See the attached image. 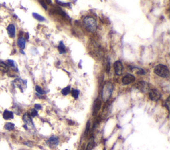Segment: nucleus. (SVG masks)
Segmentation results:
<instances>
[{"mask_svg": "<svg viewBox=\"0 0 170 150\" xmlns=\"http://www.w3.org/2000/svg\"><path fill=\"white\" fill-rule=\"evenodd\" d=\"M113 91V85L111 82H106L104 85L102 90V99L104 102H106L112 95Z\"/></svg>", "mask_w": 170, "mask_h": 150, "instance_id": "f257e3e1", "label": "nucleus"}, {"mask_svg": "<svg viewBox=\"0 0 170 150\" xmlns=\"http://www.w3.org/2000/svg\"><path fill=\"white\" fill-rule=\"evenodd\" d=\"M153 72L155 74L163 78H167L169 76V70L168 67L163 64L157 65L153 69Z\"/></svg>", "mask_w": 170, "mask_h": 150, "instance_id": "f03ea898", "label": "nucleus"}, {"mask_svg": "<svg viewBox=\"0 0 170 150\" xmlns=\"http://www.w3.org/2000/svg\"><path fill=\"white\" fill-rule=\"evenodd\" d=\"M84 25L87 30L90 32H94L97 29V23L94 18L86 17L83 19Z\"/></svg>", "mask_w": 170, "mask_h": 150, "instance_id": "7ed1b4c3", "label": "nucleus"}, {"mask_svg": "<svg viewBox=\"0 0 170 150\" xmlns=\"http://www.w3.org/2000/svg\"><path fill=\"white\" fill-rule=\"evenodd\" d=\"M136 87L138 89L140 90V91L144 92V93H146V92L150 91V90L149 84L144 81H142L137 83L136 85Z\"/></svg>", "mask_w": 170, "mask_h": 150, "instance_id": "20e7f679", "label": "nucleus"}, {"mask_svg": "<svg viewBox=\"0 0 170 150\" xmlns=\"http://www.w3.org/2000/svg\"><path fill=\"white\" fill-rule=\"evenodd\" d=\"M149 96L150 99L153 101H157L161 98V94L156 89H150L149 92Z\"/></svg>", "mask_w": 170, "mask_h": 150, "instance_id": "39448f33", "label": "nucleus"}, {"mask_svg": "<svg viewBox=\"0 0 170 150\" xmlns=\"http://www.w3.org/2000/svg\"><path fill=\"white\" fill-rule=\"evenodd\" d=\"M114 69L116 74L118 75H121L123 71V64L121 62V61L118 60L115 61V63H114Z\"/></svg>", "mask_w": 170, "mask_h": 150, "instance_id": "423d86ee", "label": "nucleus"}, {"mask_svg": "<svg viewBox=\"0 0 170 150\" xmlns=\"http://www.w3.org/2000/svg\"><path fill=\"white\" fill-rule=\"evenodd\" d=\"M135 80L136 78L134 77V75L132 74H127L122 78V82L124 85H128V84L133 83V82L135 81Z\"/></svg>", "mask_w": 170, "mask_h": 150, "instance_id": "0eeeda50", "label": "nucleus"}, {"mask_svg": "<svg viewBox=\"0 0 170 150\" xmlns=\"http://www.w3.org/2000/svg\"><path fill=\"white\" fill-rule=\"evenodd\" d=\"M13 84L15 87L19 88L21 91H23V89L26 87V81L21 79H16L13 81Z\"/></svg>", "mask_w": 170, "mask_h": 150, "instance_id": "6e6552de", "label": "nucleus"}, {"mask_svg": "<svg viewBox=\"0 0 170 150\" xmlns=\"http://www.w3.org/2000/svg\"><path fill=\"white\" fill-rule=\"evenodd\" d=\"M101 105H102V102L101 100L99 98H97L96 100H95L94 106H93V115L97 114L100 109L101 108Z\"/></svg>", "mask_w": 170, "mask_h": 150, "instance_id": "1a4fd4ad", "label": "nucleus"}, {"mask_svg": "<svg viewBox=\"0 0 170 150\" xmlns=\"http://www.w3.org/2000/svg\"><path fill=\"white\" fill-rule=\"evenodd\" d=\"M23 120L24 122L27 125H28V126H34L31 116L28 113H25V114L23 115Z\"/></svg>", "mask_w": 170, "mask_h": 150, "instance_id": "9d476101", "label": "nucleus"}, {"mask_svg": "<svg viewBox=\"0 0 170 150\" xmlns=\"http://www.w3.org/2000/svg\"><path fill=\"white\" fill-rule=\"evenodd\" d=\"M7 30L8 32V34L11 38L15 37V26L13 24H10L9 26H7Z\"/></svg>", "mask_w": 170, "mask_h": 150, "instance_id": "9b49d317", "label": "nucleus"}, {"mask_svg": "<svg viewBox=\"0 0 170 150\" xmlns=\"http://www.w3.org/2000/svg\"><path fill=\"white\" fill-rule=\"evenodd\" d=\"M47 142L49 143V145H55V146H56V145L59 144V139H58L57 137L52 136L47 140Z\"/></svg>", "mask_w": 170, "mask_h": 150, "instance_id": "f8f14e48", "label": "nucleus"}, {"mask_svg": "<svg viewBox=\"0 0 170 150\" xmlns=\"http://www.w3.org/2000/svg\"><path fill=\"white\" fill-rule=\"evenodd\" d=\"M25 42H26V40L25 38L23 37H19L18 39V41H17V44L19 48L23 50V49H24L25 48Z\"/></svg>", "mask_w": 170, "mask_h": 150, "instance_id": "ddd939ff", "label": "nucleus"}, {"mask_svg": "<svg viewBox=\"0 0 170 150\" xmlns=\"http://www.w3.org/2000/svg\"><path fill=\"white\" fill-rule=\"evenodd\" d=\"M3 117L5 120H8V119H12L13 118V113L9 110H5L4 111L3 114Z\"/></svg>", "mask_w": 170, "mask_h": 150, "instance_id": "4468645a", "label": "nucleus"}, {"mask_svg": "<svg viewBox=\"0 0 170 150\" xmlns=\"http://www.w3.org/2000/svg\"><path fill=\"white\" fill-rule=\"evenodd\" d=\"M0 71L3 72H7L9 71V66L4 62L0 61Z\"/></svg>", "mask_w": 170, "mask_h": 150, "instance_id": "2eb2a0df", "label": "nucleus"}, {"mask_svg": "<svg viewBox=\"0 0 170 150\" xmlns=\"http://www.w3.org/2000/svg\"><path fill=\"white\" fill-rule=\"evenodd\" d=\"M58 49H59V51L60 54H64V53L66 52L65 46L63 44V41H61V42H59V46H58Z\"/></svg>", "mask_w": 170, "mask_h": 150, "instance_id": "dca6fc26", "label": "nucleus"}, {"mask_svg": "<svg viewBox=\"0 0 170 150\" xmlns=\"http://www.w3.org/2000/svg\"><path fill=\"white\" fill-rule=\"evenodd\" d=\"M33 17L35 18V19H36L37 20H39V21H41V22L45 21V18L43 17V16L40 15L38 13H33Z\"/></svg>", "mask_w": 170, "mask_h": 150, "instance_id": "f3484780", "label": "nucleus"}, {"mask_svg": "<svg viewBox=\"0 0 170 150\" xmlns=\"http://www.w3.org/2000/svg\"><path fill=\"white\" fill-rule=\"evenodd\" d=\"M14 127H15V124H13L11 122H7L5 124V129L7 130H12L14 129Z\"/></svg>", "mask_w": 170, "mask_h": 150, "instance_id": "a211bd4d", "label": "nucleus"}, {"mask_svg": "<svg viewBox=\"0 0 170 150\" xmlns=\"http://www.w3.org/2000/svg\"><path fill=\"white\" fill-rule=\"evenodd\" d=\"M7 61V64L9 65L10 67H11L12 68H13V69H15V70H17V65L15 64V61H14L13 60H11V59H8Z\"/></svg>", "mask_w": 170, "mask_h": 150, "instance_id": "6ab92c4d", "label": "nucleus"}, {"mask_svg": "<svg viewBox=\"0 0 170 150\" xmlns=\"http://www.w3.org/2000/svg\"><path fill=\"white\" fill-rule=\"evenodd\" d=\"M70 91V86H67V87L63 88V89L61 90V93L63 95L66 96L69 93Z\"/></svg>", "mask_w": 170, "mask_h": 150, "instance_id": "aec40b11", "label": "nucleus"}, {"mask_svg": "<svg viewBox=\"0 0 170 150\" xmlns=\"http://www.w3.org/2000/svg\"><path fill=\"white\" fill-rule=\"evenodd\" d=\"M94 139H92L91 140H90V141H89L88 145H87L86 150H92L93 147H94Z\"/></svg>", "mask_w": 170, "mask_h": 150, "instance_id": "412c9836", "label": "nucleus"}, {"mask_svg": "<svg viewBox=\"0 0 170 150\" xmlns=\"http://www.w3.org/2000/svg\"><path fill=\"white\" fill-rule=\"evenodd\" d=\"M79 91L77 89H73L72 91H71V94L72 96V97H74V98H78V96H79Z\"/></svg>", "mask_w": 170, "mask_h": 150, "instance_id": "4be33fe9", "label": "nucleus"}, {"mask_svg": "<svg viewBox=\"0 0 170 150\" xmlns=\"http://www.w3.org/2000/svg\"><path fill=\"white\" fill-rule=\"evenodd\" d=\"M35 90H36L37 93L39 94H41V95H43V94H45V92L43 91V89L40 87V86L37 85L36 87H35Z\"/></svg>", "mask_w": 170, "mask_h": 150, "instance_id": "5701e85b", "label": "nucleus"}, {"mask_svg": "<svg viewBox=\"0 0 170 150\" xmlns=\"http://www.w3.org/2000/svg\"><path fill=\"white\" fill-rule=\"evenodd\" d=\"M90 123L89 121H88L86 123V130H85V132H84V134L85 135H86L88 134L89 130H90Z\"/></svg>", "mask_w": 170, "mask_h": 150, "instance_id": "b1692460", "label": "nucleus"}, {"mask_svg": "<svg viewBox=\"0 0 170 150\" xmlns=\"http://www.w3.org/2000/svg\"><path fill=\"white\" fill-rule=\"evenodd\" d=\"M136 69H137V73L139 75H144L145 74V71L144 69H142V68H139V67H136Z\"/></svg>", "mask_w": 170, "mask_h": 150, "instance_id": "393cba45", "label": "nucleus"}, {"mask_svg": "<svg viewBox=\"0 0 170 150\" xmlns=\"http://www.w3.org/2000/svg\"><path fill=\"white\" fill-rule=\"evenodd\" d=\"M31 115L32 117H35L38 115V112H37V110L36 109L33 108V109L31 110Z\"/></svg>", "mask_w": 170, "mask_h": 150, "instance_id": "a878e982", "label": "nucleus"}, {"mask_svg": "<svg viewBox=\"0 0 170 150\" xmlns=\"http://www.w3.org/2000/svg\"><path fill=\"white\" fill-rule=\"evenodd\" d=\"M56 3H57L59 5L61 6H69L70 3H63V2H61V1H56Z\"/></svg>", "mask_w": 170, "mask_h": 150, "instance_id": "bb28decb", "label": "nucleus"}, {"mask_svg": "<svg viewBox=\"0 0 170 150\" xmlns=\"http://www.w3.org/2000/svg\"><path fill=\"white\" fill-rule=\"evenodd\" d=\"M39 2L41 3V5L43 6V7L45 9H46V10L47 9V6L46 5V3H45L44 1H39Z\"/></svg>", "mask_w": 170, "mask_h": 150, "instance_id": "cd10ccee", "label": "nucleus"}, {"mask_svg": "<svg viewBox=\"0 0 170 150\" xmlns=\"http://www.w3.org/2000/svg\"><path fill=\"white\" fill-rule=\"evenodd\" d=\"M41 108H42V106H41V104H35V109H36L37 110L41 109Z\"/></svg>", "mask_w": 170, "mask_h": 150, "instance_id": "c85d7f7f", "label": "nucleus"}, {"mask_svg": "<svg viewBox=\"0 0 170 150\" xmlns=\"http://www.w3.org/2000/svg\"><path fill=\"white\" fill-rule=\"evenodd\" d=\"M110 69V64L109 61H108V63L106 65V70L107 73H109Z\"/></svg>", "mask_w": 170, "mask_h": 150, "instance_id": "c756f323", "label": "nucleus"}, {"mask_svg": "<svg viewBox=\"0 0 170 150\" xmlns=\"http://www.w3.org/2000/svg\"><path fill=\"white\" fill-rule=\"evenodd\" d=\"M165 106H166V107H167V110H169V98H167V100H166V101H165Z\"/></svg>", "mask_w": 170, "mask_h": 150, "instance_id": "7c9ffc66", "label": "nucleus"}]
</instances>
